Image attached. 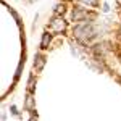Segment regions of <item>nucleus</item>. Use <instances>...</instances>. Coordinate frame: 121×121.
Returning a JSON list of instances; mask_svg holds the SVG:
<instances>
[{
  "mask_svg": "<svg viewBox=\"0 0 121 121\" xmlns=\"http://www.w3.org/2000/svg\"><path fill=\"white\" fill-rule=\"evenodd\" d=\"M73 34L78 40L81 42H89L91 39L95 37V29H94L92 23H87V21H82L81 24H76L73 28Z\"/></svg>",
  "mask_w": 121,
  "mask_h": 121,
  "instance_id": "nucleus-1",
  "label": "nucleus"
},
{
  "mask_svg": "<svg viewBox=\"0 0 121 121\" xmlns=\"http://www.w3.org/2000/svg\"><path fill=\"white\" fill-rule=\"evenodd\" d=\"M94 18H95V15L91 13L89 10L86 8H81V7H74V8L71 10V21L73 23H82V21H87V23H92Z\"/></svg>",
  "mask_w": 121,
  "mask_h": 121,
  "instance_id": "nucleus-2",
  "label": "nucleus"
},
{
  "mask_svg": "<svg viewBox=\"0 0 121 121\" xmlns=\"http://www.w3.org/2000/svg\"><path fill=\"white\" fill-rule=\"evenodd\" d=\"M47 31H50V32H53V34H61V32H65L66 31V21L63 19V16H53V18L50 19V23H48V26H47Z\"/></svg>",
  "mask_w": 121,
  "mask_h": 121,
  "instance_id": "nucleus-3",
  "label": "nucleus"
},
{
  "mask_svg": "<svg viewBox=\"0 0 121 121\" xmlns=\"http://www.w3.org/2000/svg\"><path fill=\"white\" fill-rule=\"evenodd\" d=\"M45 55H42V53H36V56H34V69L37 71V73H40L42 69H44V66H45Z\"/></svg>",
  "mask_w": 121,
  "mask_h": 121,
  "instance_id": "nucleus-4",
  "label": "nucleus"
},
{
  "mask_svg": "<svg viewBox=\"0 0 121 121\" xmlns=\"http://www.w3.org/2000/svg\"><path fill=\"white\" fill-rule=\"evenodd\" d=\"M24 108L28 110V112H34L36 110V102H34V95L31 94V91L28 92V95H26V100H24Z\"/></svg>",
  "mask_w": 121,
  "mask_h": 121,
  "instance_id": "nucleus-5",
  "label": "nucleus"
},
{
  "mask_svg": "<svg viewBox=\"0 0 121 121\" xmlns=\"http://www.w3.org/2000/svg\"><path fill=\"white\" fill-rule=\"evenodd\" d=\"M52 44V34H50V31H47L42 34V39H40V48L42 50H47L48 47Z\"/></svg>",
  "mask_w": 121,
  "mask_h": 121,
  "instance_id": "nucleus-6",
  "label": "nucleus"
},
{
  "mask_svg": "<svg viewBox=\"0 0 121 121\" xmlns=\"http://www.w3.org/2000/svg\"><path fill=\"white\" fill-rule=\"evenodd\" d=\"M65 11H66L65 3L61 2V3H56V5H55V8H53V15H56V16H63Z\"/></svg>",
  "mask_w": 121,
  "mask_h": 121,
  "instance_id": "nucleus-7",
  "label": "nucleus"
},
{
  "mask_svg": "<svg viewBox=\"0 0 121 121\" xmlns=\"http://www.w3.org/2000/svg\"><path fill=\"white\" fill-rule=\"evenodd\" d=\"M23 66H24V60H21V61H19V65H18V68H16V73H15V82L18 81V79H19V76H21Z\"/></svg>",
  "mask_w": 121,
  "mask_h": 121,
  "instance_id": "nucleus-8",
  "label": "nucleus"
},
{
  "mask_svg": "<svg viewBox=\"0 0 121 121\" xmlns=\"http://www.w3.org/2000/svg\"><path fill=\"white\" fill-rule=\"evenodd\" d=\"M81 3L87 5V7H97L99 5V0H79Z\"/></svg>",
  "mask_w": 121,
  "mask_h": 121,
  "instance_id": "nucleus-9",
  "label": "nucleus"
},
{
  "mask_svg": "<svg viewBox=\"0 0 121 121\" xmlns=\"http://www.w3.org/2000/svg\"><path fill=\"white\" fill-rule=\"evenodd\" d=\"M34 89V74L29 76V82H28V91H32Z\"/></svg>",
  "mask_w": 121,
  "mask_h": 121,
  "instance_id": "nucleus-10",
  "label": "nucleus"
},
{
  "mask_svg": "<svg viewBox=\"0 0 121 121\" xmlns=\"http://www.w3.org/2000/svg\"><path fill=\"white\" fill-rule=\"evenodd\" d=\"M8 11H10V13H11V15H13V18L16 19V23H18V24H19V16H18V13H16V11H15V10H13V8H8Z\"/></svg>",
  "mask_w": 121,
  "mask_h": 121,
  "instance_id": "nucleus-11",
  "label": "nucleus"
},
{
  "mask_svg": "<svg viewBox=\"0 0 121 121\" xmlns=\"http://www.w3.org/2000/svg\"><path fill=\"white\" fill-rule=\"evenodd\" d=\"M10 112H11V115H15V116H19V112H18V108H16L15 105L10 107Z\"/></svg>",
  "mask_w": 121,
  "mask_h": 121,
  "instance_id": "nucleus-12",
  "label": "nucleus"
},
{
  "mask_svg": "<svg viewBox=\"0 0 121 121\" xmlns=\"http://www.w3.org/2000/svg\"><path fill=\"white\" fill-rule=\"evenodd\" d=\"M103 11H105V13H108V11H110V7H108V3H103Z\"/></svg>",
  "mask_w": 121,
  "mask_h": 121,
  "instance_id": "nucleus-13",
  "label": "nucleus"
}]
</instances>
